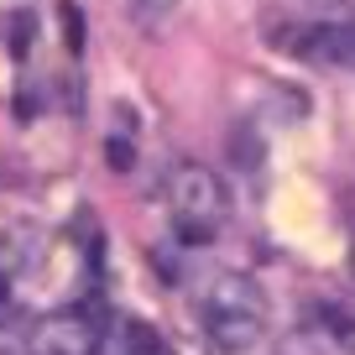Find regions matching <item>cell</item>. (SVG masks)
I'll list each match as a JSON object with an SVG mask.
<instances>
[{
    "instance_id": "cell-1",
    "label": "cell",
    "mask_w": 355,
    "mask_h": 355,
    "mask_svg": "<svg viewBox=\"0 0 355 355\" xmlns=\"http://www.w3.org/2000/svg\"><path fill=\"white\" fill-rule=\"evenodd\" d=\"M199 329L214 350L241 355L266 334V293L245 272H220L199 293Z\"/></svg>"
},
{
    "instance_id": "cell-2",
    "label": "cell",
    "mask_w": 355,
    "mask_h": 355,
    "mask_svg": "<svg viewBox=\"0 0 355 355\" xmlns=\"http://www.w3.org/2000/svg\"><path fill=\"white\" fill-rule=\"evenodd\" d=\"M167 214L183 245H209L220 225L230 220V189L204 162H178L167 173Z\"/></svg>"
},
{
    "instance_id": "cell-3",
    "label": "cell",
    "mask_w": 355,
    "mask_h": 355,
    "mask_svg": "<svg viewBox=\"0 0 355 355\" xmlns=\"http://www.w3.org/2000/svg\"><path fill=\"white\" fill-rule=\"evenodd\" d=\"M105 350V329L94 313L84 309H58L37 324L32 355H100Z\"/></svg>"
},
{
    "instance_id": "cell-4",
    "label": "cell",
    "mask_w": 355,
    "mask_h": 355,
    "mask_svg": "<svg viewBox=\"0 0 355 355\" xmlns=\"http://www.w3.org/2000/svg\"><path fill=\"white\" fill-rule=\"evenodd\" d=\"M288 47L309 63H334V68H355V26H298L288 37Z\"/></svg>"
},
{
    "instance_id": "cell-5",
    "label": "cell",
    "mask_w": 355,
    "mask_h": 355,
    "mask_svg": "<svg viewBox=\"0 0 355 355\" xmlns=\"http://www.w3.org/2000/svg\"><path fill=\"white\" fill-rule=\"evenodd\" d=\"M125 11H131V21L141 26V32H157V26L178 11V0H125Z\"/></svg>"
},
{
    "instance_id": "cell-6",
    "label": "cell",
    "mask_w": 355,
    "mask_h": 355,
    "mask_svg": "<svg viewBox=\"0 0 355 355\" xmlns=\"http://www.w3.org/2000/svg\"><path fill=\"white\" fill-rule=\"evenodd\" d=\"M125 355H173V350H167V340H162L157 329L125 319Z\"/></svg>"
},
{
    "instance_id": "cell-7",
    "label": "cell",
    "mask_w": 355,
    "mask_h": 355,
    "mask_svg": "<svg viewBox=\"0 0 355 355\" xmlns=\"http://www.w3.org/2000/svg\"><path fill=\"white\" fill-rule=\"evenodd\" d=\"M58 16H63V42H68V53H78L84 47V16H78V6H58Z\"/></svg>"
},
{
    "instance_id": "cell-8",
    "label": "cell",
    "mask_w": 355,
    "mask_h": 355,
    "mask_svg": "<svg viewBox=\"0 0 355 355\" xmlns=\"http://www.w3.org/2000/svg\"><path fill=\"white\" fill-rule=\"evenodd\" d=\"M105 162H110L115 173H125V167L136 162V157H131V141H115V136H110V141H105Z\"/></svg>"
}]
</instances>
